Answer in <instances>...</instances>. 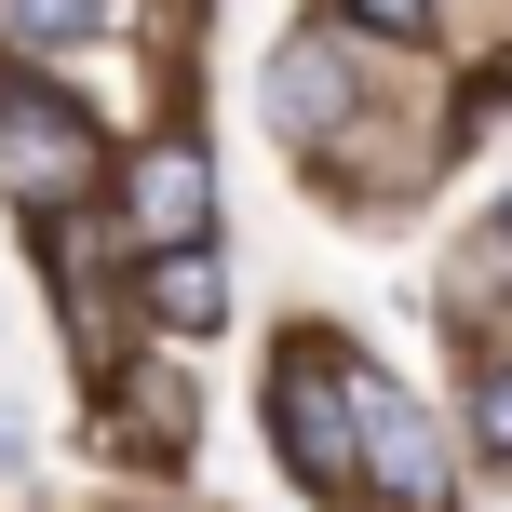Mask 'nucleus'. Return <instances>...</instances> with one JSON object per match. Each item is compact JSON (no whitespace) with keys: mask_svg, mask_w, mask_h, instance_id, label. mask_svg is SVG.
<instances>
[{"mask_svg":"<svg viewBox=\"0 0 512 512\" xmlns=\"http://www.w3.org/2000/svg\"><path fill=\"white\" fill-rule=\"evenodd\" d=\"M351 445H364V486H378L391 512H445V432L378 378V364L351 378Z\"/></svg>","mask_w":512,"mask_h":512,"instance_id":"nucleus-1","label":"nucleus"},{"mask_svg":"<svg viewBox=\"0 0 512 512\" xmlns=\"http://www.w3.org/2000/svg\"><path fill=\"white\" fill-rule=\"evenodd\" d=\"M270 432L283 459H297V486H364V445H351V378H337L324 351H297L270 378Z\"/></svg>","mask_w":512,"mask_h":512,"instance_id":"nucleus-2","label":"nucleus"},{"mask_svg":"<svg viewBox=\"0 0 512 512\" xmlns=\"http://www.w3.org/2000/svg\"><path fill=\"white\" fill-rule=\"evenodd\" d=\"M0 149L27 162V216H41V203H68V189L95 176V122H81L54 81H0Z\"/></svg>","mask_w":512,"mask_h":512,"instance_id":"nucleus-3","label":"nucleus"},{"mask_svg":"<svg viewBox=\"0 0 512 512\" xmlns=\"http://www.w3.org/2000/svg\"><path fill=\"white\" fill-rule=\"evenodd\" d=\"M351 81H364V54H337L324 27H297V41L270 54V122L283 135H337L351 122Z\"/></svg>","mask_w":512,"mask_h":512,"instance_id":"nucleus-4","label":"nucleus"},{"mask_svg":"<svg viewBox=\"0 0 512 512\" xmlns=\"http://www.w3.org/2000/svg\"><path fill=\"white\" fill-rule=\"evenodd\" d=\"M122 216H135V243H203V216H216V176H203V149H149L122 176Z\"/></svg>","mask_w":512,"mask_h":512,"instance_id":"nucleus-5","label":"nucleus"},{"mask_svg":"<svg viewBox=\"0 0 512 512\" xmlns=\"http://www.w3.org/2000/svg\"><path fill=\"white\" fill-rule=\"evenodd\" d=\"M135 283H149L162 337H216V324H230V283H216V243H162L149 270H135Z\"/></svg>","mask_w":512,"mask_h":512,"instance_id":"nucleus-6","label":"nucleus"},{"mask_svg":"<svg viewBox=\"0 0 512 512\" xmlns=\"http://www.w3.org/2000/svg\"><path fill=\"white\" fill-rule=\"evenodd\" d=\"M0 27H14L27 54H68V41H95V27H108V0H0Z\"/></svg>","mask_w":512,"mask_h":512,"instance_id":"nucleus-7","label":"nucleus"},{"mask_svg":"<svg viewBox=\"0 0 512 512\" xmlns=\"http://www.w3.org/2000/svg\"><path fill=\"white\" fill-rule=\"evenodd\" d=\"M472 445H486V459L512 472V351L486 364V378H472Z\"/></svg>","mask_w":512,"mask_h":512,"instance_id":"nucleus-8","label":"nucleus"},{"mask_svg":"<svg viewBox=\"0 0 512 512\" xmlns=\"http://www.w3.org/2000/svg\"><path fill=\"white\" fill-rule=\"evenodd\" d=\"M337 14H351L364 41H391V54H405V41H432V0H337Z\"/></svg>","mask_w":512,"mask_h":512,"instance_id":"nucleus-9","label":"nucleus"},{"mask_svg":"<svg viewBox=\"0 0 512 512\" xmlns=\"http://www.w3.org/2000/svg\"><path fill=\"white\" fill-rule=\"evenodd\" d=\"M499 256H512V203H499Z\"/></svg>","mask_w":512,"mask_h":512,"instance_id":"nucleus-10","label":"nucleus"}]
</instances>
